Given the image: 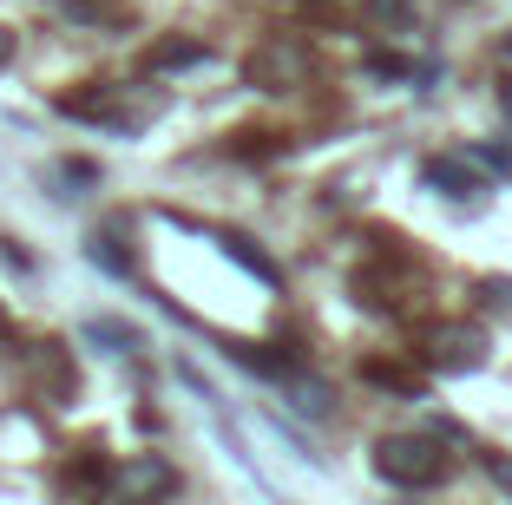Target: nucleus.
<instances>
[{
	"instance_id": "nucleus-1",
	"label": "nucleus",
	"mask_w": 512,
	"mask_h": 505,
	"mask_svg": "<svg viewBox=\"0 0 512 505\" xmlns=\"http://www.w3.org/2000/svg\"><path fill=\"white\" fill-rule=\"evenodd\" d=\"M375 473L394 479V486H434L447 473V460H440V446L427 433H388L375 446Z\"/></svg>"
},
{
	"instance_id": "nucleus-2",
	"label": "nucleus",
	"mask_w": 512,
	"mask_h": 505,
	"mask_svg": "<svg viewBox=\"0 0 512 505\" xmlns=\"http://www.w3.org/2000/svg\"><path fill=\"white\" fill-rule=\"evenodd\" d=\"M427 361H434V368H480L486 361V335L480 328H467V322H447V328H434V335H427Z\"/></svg>"
},
{
	"instance_id": "nucleus-3",
	"label": "nucleus",
	"mask_w": 512,
	"mask_h": 505,
	"mask_svg": "<svg viewBox=\"0 0 512 505\" xmlns=\"http://www.w3.org/2000/svg\"><path fill=\"white\" fill-rule=\"evenodd\" d=\"M421 178L434 184L440 197L467 204V210H480V204H486V184L473 178V158H427V164H421Z\"/></svg>"
},
{
	"instance_id": "nucleus-4",
	"label": "nucleus",
	"mask_w": 512,
	"mask_h": 505,
	"mask_svg": "<svg viewBox=\"0 0 512 505\" xmlns=\"http://www.w3.org/2000/svg\"><path fill=\"white\" fill-rule=\"evenodd\" d=\"M178 486V473H171L165 460H132L112 473V492H125V499H145V492H171Z\"/></svg>"
},
{
	"instance_id": "nucleus-5",
	"label": "nucleus",
	"mask_w": 512,
	"mask_h": 505,
	"mask_svg": "<svg viewBox=\"0 0 512 505\" xmlns=\"http://www.w3.org/2000/svg\"><path fill=\"white\" fill-rule=\"evenodd\" d=\"M86 342L106 348V355H132V348H138V328L119 322V315H92V322H86Z\"/></svg>"
},
{
	"instance_id": "nucleus-6",
	"label": "nucleus",
	"mask_w": 512,
	"mask_h": 505,
	"mask_svg": "<svg viewBox=\"0 0 512 505\" xmlns=\"http://www.w3.org/2000/svg\"><path fill=\"white\" fill-rule=\"evenodd\" d=\"M86 263L106 269V276H132V256H125V243H119V237H99V230L86 237Z\"/></svg>"
},
{
	"instance_id": "nucleus-7",
	"label": "nucleus",
	"mask_w": 512,
	"mask_h": 505,
	"mask_svg": "<svg viewBox=\"0 0 512 505\" xmlns=\"http://www.w3.org/2000/svg\"><path fill=\"white\" fill-rule=\"evenodd\" d=\"M204 60V40H165L151 46V73H184V66Z\"/></svg>"
},
{
	"instance_id": "nucleus-8",
	"label": "nucleus",
	"mask_w": 512,
	"mask_h": 505,
	"mask_svg": "<svg viewBox=\"0 0 512 505\" xmlns=\"http://www.w3.org/2000/svg\"><path fill=\"white\" fill-rule=\"evenodd\" d=\"M224 256H230V263H237V269H250L256 283H276V263H270V256H263V250H256L250 237H224Z\"/></svg>"
},
{
	"instance_id": "nucleus-9",
	"label": "nucleus",
	"mask_w": 512,
	"mask_h": 505,
	"mask_svg": "<svg viewBox=\"0 0 512 505\" xmlns=\"http://www.w3.org/2000/svg\"><path fill=\"white\" fill-rule=\"evenodd\" d=\"M289 407H296V414H316V420L335 414L329 387H322V381H296V374H289Z\"/></svg>"
},
{
	"instance_id": "nucleus-10",
	"label": "nucleus",
	"mask_w": 512,
	"mask_h": 505,
	"mask_svg": "<svg viewBox=\"0 0 512 505\" xmlns=\"http://www.w3.org/2000/svg\"><path fill=\"white\" fill-rule=\"evenodd\" d=\"M230 355H237V368H250V374H276V381H289V361L270 355V348H230Z\"/></svg>"
},
{
	"instance_id": "nucleus-11",
	"label": "nucleus",
	"mask_w": 512,
	"mask_h": 505,
	"mask_svg": "<svg viewBox=\"0 0 512 505\" xmlns=\"http://www.w3.org/2000/svg\"><path fill=\"white\" fill-rule=\"evenodd\" d=\"M467 158L486 164V171H499V178H512V145H473Z\"/></svg>"
},
{
	"instance_id": "nucleus-12",
	"label": "nucleus",
	"mask_w": 512,
	"mask_h": 505,
	"mask_svg": "<svg viewBox=\"0 0 512 505\" xmlns=\"http://www.w3.org/2000/svg\"><path fill=\"white\" fill-rule=\"evenodd\" d=\"M486 309H512V276H493V283H480Z\"/></svg>"
},
{
	"instance_id": "nucleus-13",
	"label": "nucleus",
	"mask_w": 512,
	"mask_h": 505,
	"mask_svg": "<svg viewBox=\"0 0 512 505\" xmlns=\"http://www.w3.org/2000/svg\"><path fill=\"white\" fill-rule=\"evenodd\" d=\"M486 473H493V479H499V486H506V492H512V460H486Z\"/></svg>"
},
{
	"instance_id": "nucleus-14",
	"label": "nucleus",
	"mask_w": 512,
	"mask_h": 505,
	"mask_svg": "<svg viewBox=\"0 0 512 505\" xmlns=\"http://www.w3.org/2000/svg\"><path fill=\"white\" fill-rule=\"evenodd\" d=\"M14 60V27H0V66Z\"/></svg>"
},
{
	"instance_id": "nucleus-15",
	"label": "nucleus",
	"mask_w": 512,
	"mask_h": 505,
	"mask_svg": "<svg viewBox=\"0 0 512 505\" xmlns=\"http://www.w3.org/2000/svg\"><path fill=\"white\" fill-rule=\"evenodd\" d=\"M407 0H368V14H401Z\"/></svg>"
},
{
	"instance_id": "nucleus-16",
	"label": "nucleus",
	"mask_w": 512,
	"mask_h": 505,
	"mask_svg": "<svg viewBox=\"0 0 512 505\" xmlns=\"http://www.w3.org/2000/svg\"><path fill=\"white\" fill-rule=\"evenodd\" d=\"M506 119H512V86H506Z\"/></svg>"
}]
</instances>
